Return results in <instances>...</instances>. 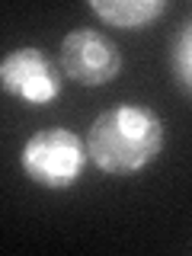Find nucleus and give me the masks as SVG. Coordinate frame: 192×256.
Wrapping results in <instances>:
<instances>
[{
    "label": "nucleus",
    "instance_id": "1",
    "mask_svg": "<svg viewBox=\"0 0 192 256\" xmlns=\"http://www.w3.org/2000/svg\"><path fill=\"white\" fill-rule=\"evenodd\" d=\"M166 128L150 106L122 102L93 118L86 132V160L109 176H134L164 150Z\"/></svg>",
    "mask_w": 192,
    "mask_h": 256
},
{
    "label": "nucleus",
    "instance_id": "2",
    "mask_svg": "<svg viewBox=\"0 0 192 256\" xmlns=\"http://www.w3.org/2000/svg\"><path fill=\"white\" fill-rule=\"evenodd\" d=\"M86 160V144L77 132L64 125L38 128L20 150V166L29 182L42 189H70L80 182Z\"/></svg>",
    "mask_w": 192,
    "mask_h": 256
},
{
    "label": "nucleus",
    "instance_id": "3",
    "mask_svg": "<svg viewBox=\"0 0 192 256\" xmlns=\"http://www.w3.org/2000/svg\"><path fill=\"white\" fill-rule=\"evenodd\" d=\"M64 74L38 45H20L0 58V90L26 106H48L61 96Z\"/></svg>",
    "mask_w": 192,
    "mask_h": 256
},
{
    "label": "nucleus",
    "instance_id": "4",
    "mask_svg": "<svg viewBox=\"0 0 192 256\" xmlns=\"http://www.w3.org/2000/svg\"><path fill=\"white\" fill-rule=\"evenodd\" d=\"M58 68L64 77L80 84V86H102V84H112L118 77V70H122V52L100 29L80 26L61 38Z\"/></svg>",
    "mask_w": 192,
    "mask_h": 256
},
{
    "label": "nucleus",
    "instance_id": "5",
    "mask_svg": "<svg viewBox=\"0 0 192 256\" xmlns=\"http://www.w3.org/2000/svg\"><path fill=\"white\" fill-rule=\"evenodd\" d=\"M90 10L100 16L106 26L144 29L170 10V4H166V0H90Z\"/></svg>",
    "mask_w": 192,
    "mask_h": 256
},
{
    "label": "nucleus",
    "instance_id": "6",
    "mask_svg": "<svg viewBox=\"0 0 192 256\" xmlns=\"http://www.w3.org/2000/svg\"><path fill=\"white\" fill-rule=\"evenodd\" d=\"M192 29H189V20L180 26V32L173 36V48H170V70H173V80L176 86L182 90V96H189L192 90Z\"/></svg>",
    "mask_w": 192,
    "mask_h": 256
}]
</instances>
